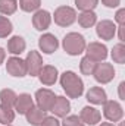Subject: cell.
I'll use <instances>...</instances> for the list:
<instances>
[{
	"mask_svg": "<svg viewBox=\"0 0 125 126\" xmlns=\"http://www.w3.org/2000/svg\"><path fill=\"white\" fill-rule=\"evenodd\" d=\"M15 119V111L10 107H6L0 104V123L1 125H10Z\"/></svg>",
	"mask_w": 125,
	"mask_h": 126,
	"instance_id": "obj_22",
	"label": "cell"
},
{
	"mask_svg": "<svg viewBox=\"0 0 125 126\" xmlns=\"http://www.w3.org/2000/svg\"><path fill=\"white\" fill-rule=\"evenodd\" d=\"M6 126H10V125H6Z\"/></svg>",
	"mask_w": 125,
	"mask_h": 126,
	"instance_id": "obj_38",
	"label": "cell"
},
{
	"mask_svg": "<svg viewBox=\"0 0 125 126\" xmlns=\"http://www.w3.org/2000/svg\"><path fill=\"white\" fill-rule=\"evenodd\" d=\"M38 47L43 53L46 54H52L58 50L59 47V41L58 38L53 35V34H43L40 38H38Z\"/></svg>",
	"mask_w": 125,
	"mask_h": 126,
	"instance_id": "obj_11",
	"label": "cell"
},
{
	"mask_svg": "<svg viewBox=\"0 0 125 126\" xmlns=\"http://www.w3.org/2000/svg\"><path fill=\"white\" fill-rule=\"evenodd\" d=\"M87 100L91 104L99 106V104H103L107 100V95H106V91L102 87H93L87 91Z\"/></svg>",
	"mask_w": 125,
	"mask_h": 126,
	"instance_id": "obj_18",
	"label": "cell"
},
{
	"mask_svg": "<svg viewBox=\"0 0 125 126\" xmlns=\"http://www.w3.org/2000/svg\"><path fill=\"white\" fill-rule=\"evenodd\" d=\"M25 64H27V73L30 76H38V73H40V70L43 67V57L40 56L38 51L31 50L27 54Z\"/></svg>",
	"mask_w": 125,
	"mask_h": 126,
	"instance_id": "obj_7",
	"label": "cell"
},
{
	"mask_svg": "<svg viewBox=\"0 0 125 126\" xmlns=\"http://www.w3.org/2000/svg\"><path fill=\"white\" fill-rule=\"evenodd\" d=\"M32 106H34V101H32V97L30 94H19L16 97V100H15V110H16V113H19V114H25L30 109H31Z\"/></svg>",
	"mask_w": 125,
	"mask_h": 126,
	"instance_id": "obj_16",
	"label": "cell"
},
{
	"mask_svg": "<svg viewBox=\"0 0 125 126\" xmlns=\"http://www.w3.org/2000/svg\"><path fill=\"white\" fill-rule=\"evenodd\" d=\"M53 18L59 27H71L77 21V12H75V9H72L69 6H59L55 10Z\"/></svg>",
	"mask_w": 125,
	"mask_h": 126,
	"instance_id": "obj_3",
	"label": "cell"
},
{
	"mask_svg": "<svg viewBox=\"0 0 125 126\" xmlns=\"http://www.w3.org/2000/svg\"><path fill=\"white\" fill-rule=\"evenodd\" d=\"M6 70L9 75L12 76H16V78H22L27 75V64H25V60H22L21 57H10L7 59V63H6Z\"/></svg>",
	"mask_w": 125,
	"mask_h": 126,
	"instance_id": "obj_9",
	"label": "cell"
},
{
	"mask_svg": "<svg viewBox=\"0 0 125 126\" xmlns=\"http://www.w3.org/2000/svg\"><path fill=\"white\" fill-rule=\"evenodd\" d=\"M25 47H27V43L19 35H15L7 41V51L12 54H21L25 50Z\"/></svg>",
	"mask_w": 125,
	"mask_h": 126,
	"instance_id": "obj_19",
	"label": "cell"
},
{
	"mask_svg": "<svg viewBox=\"0 0 125 126\" xmlns=\"http://www.w3.org/2000/svg\"><path fill=\"white\" fill-rule=\"evenodd\" d=\"M94 79L100 84H109L115 78V69L110 63H97L94 67Z\"/></svg>",
	"mask_w": 125,
	"mask_h": 126,
	"instance_id": "obj_5",
	"label": "cell"
},
{
	"mask_svg": "<svg viewBox=\"0 0 125 126\" xmlns=\"http://www.w3.org/2000/svg\"><path fill=\"white\" fill-rule=\"evenodd\" d=\"M41 0H19V7L24 12H35L40 9Z\"/></svg>",
	"mask_w": 125,
	"mask_h": 126,
	"instance_id": "obj_26",
	"label": "cell"
},
{
	"mask_svg": "<svg viewBox=\"0 0 125 126\" xmlns=\"http://www.w3.org/2000/svg\"><path fill=\"white\" fill-rule=\"evenodd\" d=\"M116 30H119V40H121V43H124L125 41V35H124V30H125V24H122V25H119Z\"/></svg>",
	"mask_w": 125,
	"mask_h": 126,
	"instance_id": "obj_33",
	"label": "cell"
},
{
	"mask_svg": "<svg viewBox=\"0 0 125 126\" xmlns=\"http://www.w3.org/2000/svg\"><path fill=\"white\" fill-rule=\"evenodd\" d=\"M56 100V95L53 91L47 90V88H41V90H37L35 93V101H37V107L41 109L43 111H49L53 106Z\"/></svg>",
	"mask_w": 125,
	"mask_h": 126,
	"instance_id": "obj_6",
	"label": "cell"
},
{
	"mask_svg": "<svg viewBox=\"0 0 125 126\" xmlns=\"http://www.w3.org/2000/svg\"><path fill=\"white\" fill-rule=\"evenodd\" d=\"M80 119L83 120L84 125L93 126V125H97V123L100 122L102 114H100V111H99L97 109L90 107V106H85V107H83V110H81V113H80Z\"/></svg>",
	"mask_w": 125,
	"mask_h": 126,
	"instance_id": "obj_15",
	"label": "cell"
},
{
	"mask_svg": "<svg viewBox=\"0 0 125 126\" xmlns=\"http://www.w3.org/2000/svg\"><path fill=\"white\" fill-rule=\"evenodd\" d=\"M103 114L110 122H119L124 116V109L118 101L106 100L103 103Z\"/></svg>",
	"mask_w": 125,
	"mask_h": 126,
	"instance_id": "obj_4",
	"label": "cell"
},
{
	"mask_svg": "<svg viewBox=\"0 0 125 126\" xmlns=\"http://www.w3.org/2000/svg\"><path fill=\"white\" fill-rule=\"evenodd\" d=\"M99 126H113V125H112V123H107V122H106V123H102V125H99Z\"/></svg>",
	"mask_w": 125,
	"mask_h": 126,
	"instance_id": "obj_36",
	"label": "cell"
},
{
	"mask_svg": "<svg viewBox=\"0 0 125 126\" xmlns=\"http://www.w3.org/2000/svg\"><path fill=\"white\" fill-rule=\"evenodd\" d=\"M62 126H85V125L83 123V120L78 116L71 114V116H65V119H63V122H62Z\"/></svg>",
	"mask_w": 125,
	"mask_h": 126,
	"instance_id": "obj_29",
	"label": "cell"
},
{
	"mask_svg": "<svg viewBox=\"0 0 125 126\" xmlns=\"http://www.w3.org/2000/svg\"><path fill=\"white\" fill-rule=\"evenodd\" d=\"M4 57H6V51H4V50L0 47V64L4 62Z\"/></svg>",
	"mask_w": 125,
	"mask_h": 126,
	"instance_id": "obj_35",
	"label": "cell"
},
{
	"mask_svg": "<svg viewBox=\"0 0 125 126\" xmlns=\"http://www.w3.org/2000/svg\"><path fill=\"white\" fill-rule=\"evenodd\" d=\"M102 3L104 6H107V7H118L121 0H102Z\"/></svg>",
	"mask_w": 125,
	"mask_h": 126,
	"instance_id": "obj_32",
	"label": "cell"
},
{
	"mask_svg": "<svg viewBox=\"0 0 125 126\" xmlns=\"http://www.w3.org/2000/svg\"><path fill=\"white\" fill-rule=\"evenodd\" d=\"M112 59H113L115 63H119V64H124L125 63V46H124V43H119V44L113 46Z\"/></svg>",
	"mask_w": 125,
	"mask_h": 126,
	"instance_id": "obj_24",
	"label": "cell"
},
{
	"mask_svg": "<svg viewBox=\"0 0 125 126\" xmlns=\"http://www.w3.org/2000/svg\"><path fill=\"white\" fill-rule=\"evenodd\" d=\"M124 88H125V82H124V81H122V82L119 84V98H121V100H125Z\"/></svg>",
	"mask_w": 125,
	"mask_h": 126,
	"instance_id": "obj_34",
	"label": "cell"
},
{
	"mask_svg": "<svg viewBox=\"0 0 125 126\" xmlns=\"http://www.w3.org/2000/svg\"><path fill=\"white\" fill-rule=\"evenodd\" d=\"M40 126H61V123L55 116H46V119L43 120V123Z\"/></svg>",
	"mask_w": 125,
	"mask_h": 126,
	"instance_id": "obj_30",
	"label": "cell"
},
{
	"mask_svg": "<svg viewBox=\"0 0 125 126\" xmlns=\"http://www.w3.org/2000/svg\"><path fill=\"white\" fill-rule=\"evenodd\" d=\"M119 126H124V125H122V123H121V125H119Z\"/></svg>",
	"mask_w": 125,
	"mask_h": 126,
	"instance_id": "obj_37",
	"label": "cell"
},
{
	"mask_svg": "<svg viewBox=\"0 0 125 126\" xmlns=\"http://www.w3.org/2000/svg\"><path fill=\"white\" fill-rule=\"evenodd\" d=\"M12 30V22L6 16H0V38H6L7 35H10Z\"/></svg>",
	"mask_w": 125,
	"mask_h": 126,
	"instance_id": "obj_27",
	"label": "cell"
},
{
	"mask_svg": "<svg viewBox=\"0 0 125 126\" xmlns=\"http://www.w3.org/2000/svg\"><path fill=\"white\" fill-rule=\"evenodd\" d=\"M96 64H97V63L93 62V60H90V59L85 56V57H83L81 62H80V70H81L83 75H88V76H90V75H93Z\"/></svg>",
	"mask_w": 125,
	"mask_h": 126,
	"instance_id": "obj_25",
	"label": "cell"
},
{
	"mask_svg": "<svg viewBox=\"0 0 125 126\" xmlns=\"http://www.w3.org/2000/svg\"><path fill=\"white\" fill-rule=\"evenodd\" d=\"M78 24L83 28H91L94 24L97 22V15L93 10H87V12H81L78 16Z\"/></svg>",
	"mask_w": 125,
	"mask_h": 126,
	"instance_id": "obj_20",
	"label": "cell"
},
{
	"mask_svg": "<svg viewBox=\"0 0 125 126\" xmlns=\"http://www.w3.org/2000/svg\"><path fill=\"white\" fill-rule=\"evenodd\" d=\"M97 3H99V0H75V6L83 12L93 10L97 6Z\"/></svg>",
	"mask_w": 125,
	"mask_h": 126,
	"instance_id": "obj_28",
	"label": "cell"
},
{
	"mask_svg": "<svg viewBox=\"0 0 125 126\" xmlns=\"http://www.w3.org/2000/svg\"><path fill=\"white\" fill-rule=\"evenodd\" d=\"M25 117H27V122H28L30 125L40 126L41 123H43V120L46 119V111H43L41 109L32 106L31 109L25 113Z\"/></svg>",
	"mask_w": 125,
	"mask_h": 126,
	"instance_id": "obj_17",
	"label": "cell"
},
{
	"mask_svg": "<svg viewBox=\"0 0 125 126\" xmlns=\"http://www.w3.org/2000/svg\"><path fill=\"white\" fill-rule=\"evenodd\" d=\"M58 76H59L58 69L55 66H52V64L43 66L40 73H38V79H40V82L43 85H53L58 81Z\"/></svg>",
	"mask_w": 125,
	"mask_h": 126,
	"instance_id": "obj_14",
	"label": "cell"
},
{
	"mask_svg": "<svg viewBox=\"0 0 125 126\" xmlns=\"http://www.w3.org/2000/svg\"><path fill=\"white\" fill-rule=\"evenodd\" d=\"M50 111H53V114L56 117H65V116H68L69 111H71V103H69V100L66 97H63V95L56 97V100H55Z\"/></svg>",
	"mask_w": 125,
	"mask_h": 126,
	"instance_id": "obj_13",
	"label": "cell"
},
{
	"mask_svg": "<svg viewBox=\"0 0 125 126\" xmlns=\"http://www.w3.org/2000/svg\"><path fill=\"white\" fill-rule=\"evenodd\" d=\"M96 32H97L99 38L109 41V40H112V38L115 37V34H116V25H115L112 21H109V19H103V21H100V22L97 24Z\"/></svg>",
	"mask_w": 125,
	"mask_h": 126,
	"instance_id": "obj_10",
	"label": "cell"
},
{
	"mask_svg": "<svg viewBox=\"0 0 125 126\" xmlns=\"http://www.w3.org/2000/svg\"><path fill=\"white\" fill-rule=\"evenodd\" d=\"M50 24H52V15L47 10H43V9L35 10V13L32 16V25L37 31L47 30L50 27Z\"/></svg>",
	"mask_w": 125,
	"mask_h": 126,
	"instance_id": "obj_12",
	"label": "cell"
},
{
	"mask_svg": "<svg viewBox=\"0 0 125 126\" xmlns=\"http://www.w3.org/2000/svg\"><path fill=\"white\" fill-rule=\"evenodd\" d=\"M61 85L69 98H80L84 93L83 79L72 70H66L61 75Z\"/></svg>",
	"mask_w": 125,
	"mask_h": 126,
	"instance_id": "obj_1",
	"label": "cell"
},
{
	"mask_svg": "<svg viewBox=\"0 0 125 126\" xmlns=\"http://www.w3.org/2000/svg\"><path fill=\"white\" fill-rule=\"evenodd\" d=\"M18 95L15 94L13 90H9V88H4L0 91V100H1V104L6 106V107H13L15 106V100H16Z\"/></svg>",
	"mask_w": 125,
	"mask_h": 126,
	"instance_id": "obj_21",
	"label": "cell"
},
{
	"mask_svg": "<svg viewBox=\"0 0 125 126\" xmlns=\"http://www.w3.org/2000/svg\"><path fill=\"white\" fill-rule=\"evenodd\" d=\"M18 9L16 0H0V13L3 15H13Z\"/></svg>",
	"mask_w": 125,
	"mask_h": 126,
	"instance_id": "obj_23",
	"label": "cell"
},
{
	"mask_svg": "<svg viewBox=\"0 0 125 126\" xmlns=\"http://www.w3.org/2000/svg\"><path fill=\"white\" fill-rule=\"evenodd\" d=\"M115 21H116L119 25L125 24V9H119V10L116 12V15H115Z\"/></svg>",
	"mask_w": 125,
	"mask_h": 126,
	"instance_id": "obj_31",
	"label": "cell"
},
{
	"mask_svg": "<svg viewBox=\"0 0 125 126\" xmlns=\"http://www.w3.org/2000/svg\"><path fill=\"white\" fill-rule=\"evenodd\" d=\"M85 53L87 57L96 63L103 62L107 57V48L102 43H90L88 46H85Z\"/></svg>",
	"mask_w": 125,
	"mask_h": 126,
	"instance_id": "obj_8",
	"label": "cell"
},
{
	"mask_svg": "<svg viewBox=\"0 0 125 126\" xmlns=\"http://www.w3.org/2000/svg\"><path fill=\"white\" fill-rule=\"evenodd\" d=\"M63 50L69 56H78L85 50V38L78 32H69L63 38Z\"/></svg>",
	"mask_w": 125,
	"mask_h": 126,
	"instance_id": "obj_2",
	"label": "cell"
}]
</instances>
